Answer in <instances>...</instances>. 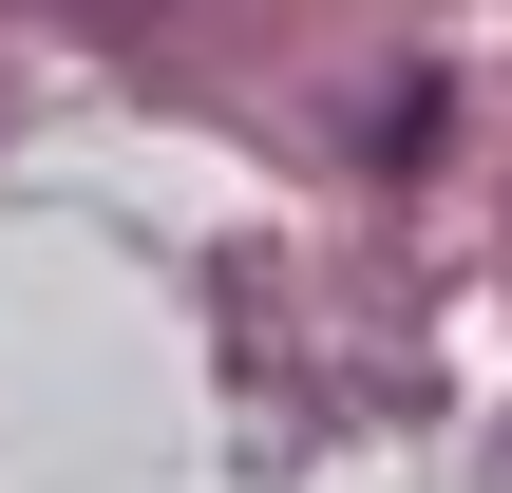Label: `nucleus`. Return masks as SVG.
<instances>
[{
  "label": "nucleus",
  "mask_w": 512,
  "mask_h": 493,
  "mask_svg": "<svg viewBox=\"0 0 512 493\" xmlns=\"http://www.w3.org/2000/svg\"><path fill=\"white\" fill-rule=\"evenodd\" d=\"M38 19H76V38H152L171 0H38Z\"/></svg>",
  "instance_id": "1"
}]
</instances>
